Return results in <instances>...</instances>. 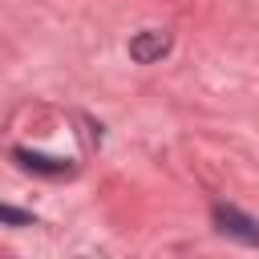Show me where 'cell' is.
<instances>
[{
  "mask_svg": "<svg viewBox=\"0 0 259 259\" xmlns=\"http://www.w3.org/2000/svg\"><path fill=\"white\" fill-rule=\"evenodd\" d=\"M210 219H214V227H219L223 235H231V239H239V243H247V247H259V223H255L251 214H243L239 206L214 202Z\"/></svg>",
  "mask_w": 259,
  "mask_h": 259,
  "instance_id": "6da1fadb",
  "label": "cell"
},
{
  "mask_svg": "<svg viewBox=\"0 0 259 259\" xmlns=\"http://www.w3.org/2000/svg\"><path fill=\"white\" fill-rule=\"evenodd\" d=\"M170 45H174V36H170L166 28H146V32H138V36L130 40V57H134L138 65H154V61H162V57L170 53Z\"/></svg>",
  "mask_w": 259,
  "mask_h": 259,
  "instance_id": "7a4b0ae2",
  "label": "cell"
},
{
  "mask_svg": "<svg viewBox=\"0 0 259 259\" xmlns=\"http://www.w3.org/2000/svg\"><path fill=\"white\" fill-rule=\"evenodd\" d=\"M12 158H16L24 170H32V174H49V178H61V174L73 170L69 158H49V154H32V150H12Z\"/></svg>",
  "mask_w": 259,
  "mask_h": 259,
  "instance_id": "3957f363",
  "label": "cell"
},
{
  "mask_svg": "<svg viewBox=\"0 0 259 259\" xmlns=\"http://www.w3.org/2000/svg\"><path fill=\"white\" fill-rule=\"evenodd\" d=\"M0 223H8V227H32L36 219H32V210H20V206L0 202Z\"/></svg>",
  "mask_w": 259,
  "mask_h": 259,
  "instance_id": "277c9868",
  "label": "cell"
}]
</instances>
